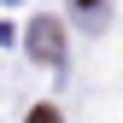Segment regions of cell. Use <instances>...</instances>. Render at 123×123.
I'll list each match as a JSON object with an SVG mask.
<instances>
[{"instance_id": "3957f363", "label": "cell", "mask_w": 123, "mask_h": 123, "mask_svg": "<svg viewBox=\"0 0 123 123\" xmlns=\"http://www.w3.org/2000/svg\"><path fill=\"white\" fill-rule=\"evenodd\" d=\"M76 6H100V0H76Z\"/></svg>"}, {"instance_id": "7a4b0ae2", "label": "cell", "mask_w": 123, "mask_h": 123, "mask_svg": "<svg viewBox=\"0 0 123 123\" xmlns=\"http://www.w3.org/2000/svg\"><path fill=\"white\" fill-rule=\"evenodd\" d=\"M29 123H59V111H53V105H35V111H29Z\"/></svg>"}, {"instance_id": "6da1fadb", "label": "cell", "mask_w": 123, "mask_h": 123, "mask_svg": "<svg viewBox=\"0 0 123 123\" xmlns=\"http://www.w3.org/2000/svg\"><path fill=\"white\" fill-rule=\"evenodd\" d=\"M24 47H29V59H41V65H65V24L59 18H35L29 35H24Z\"/></svg>"}]
</instances>
